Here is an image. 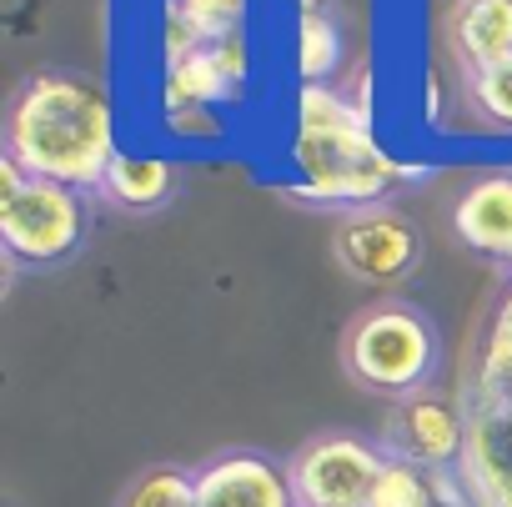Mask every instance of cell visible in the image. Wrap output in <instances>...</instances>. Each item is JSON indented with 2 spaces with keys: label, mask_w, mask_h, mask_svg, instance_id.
Here are the masks:
<instances>
[{
  "label": "cell",
  "mask_w": 512,
  "mask_h": 507,
  "mask_svg": "<svg viewBox=\"0 0 512 507\" xmlns=\"http://www.w3.org/2000/svg\"><path fill=\"white\" fill-rule=\"evenodd\" d=\"M452 231L467 251L512 267V171H482L452 201Z\"/></svg>",
  "instance_id": "8fae6325"
},
{
  "label": "cell",
  "mask_w": 512,
  "mask_h": 507,
  "mask_svg": "<svg viewBox=\"0 0 512 507\" xmlns=\"http://www.w3.org/2000/svg\"><path fill=\"white\" fill-rule=\"evenodd\" d=\"M467 447L457 477L477 507H512V362L482 357L462 392Z\"/></svg>",
  "instance_id": "5b68a950"
},
{
  "label": "cell",
  "mask_w": 512,
  "mask_h": 507,
  "mask_svg": "<svg viewBox=\"0 0 512 507\" xmlns=\"http://www.w3.org/2000/svg\"><path fill=\"white\" fill-rule=\"evenodd\" d=\"M387 447L357 432H317L287 457L297 507H372Z\"/></svg>",
  "instance_id": "8992f818"
},
{
  "label": "cell",
  "mask_w": 512,
  "mask_h": 507,
  "mask_svg": "<svg viewBox=\"0 0 512 507\" xmlns=\"http://www.w3.org/2000/svg\"><path fill=\"white\" fill-rule=\"evenodd\" d=\"M482 357L512 362V287H507V297H502V307H497V317H492V332H487Z\"/></svg>",
  "instance_id": "ffe728a7"
},
{
  "label": "cell",
  "mask_w": 512,
  "mask_h": 507,
  "mask_svg": "<svg viewBox=\"0 0 512 507\" xmlns=\"http://www.w3.org/2000/svg\"><path fill=\"white\" fill-rule=\"evenodd\" d=\"M101 196L121 211H136V216H151L161 211L171 196H176V166L161 161V156H131L121 151L101 181Z\"/></svg>",
  "instance_id": "4fadbf2b"
},
{
  "label": "cell",
  "mask_w": 512,
  "mask_h": 507,
  "mask_svg": "<svg viewBox=\"0 0 512 507\" xmlns=\"http://www.w3.org/2000/svg\"><path fill=\"white\" fill-rule=\"evenodd\" d=\"M437 367H442L437 322L407 297H382L362 307L342 332V372L377 397L392 402L422 397Z\"/></svg>",
  "instance_id": "7a4b0ae2"
},
{
  "label": "cell",
  "mask_w": 512,
  "mask_h": 507,
  "mask_svg": "<svg viewBox=\"0 0 512 507\" xmlns=\"http://www.w3.org/2000/svg\"><path fill=\"white\" fill-rule=\"evenodd\" d=\"M447 46L462 76L512 66V0H457L447 11Z\"/></svg>",
  "instance_id": "7c38bea8"
},
{
  "label": "cell",
  "mask_w": 512,
  "mask_h": 507,
  "mask_svg": "<svg viewBox=\"0 0 512 507\" xmlns=\"http://www.w3.org/2000/svg\"><path fill=\"white\" fill-rule=\"evenodd\" d=\"M166 11H176L201 46H216V41H231L241 36L246 26V11H251V0H161Z\"/></svg>",
  "instance_id": "2e32d148"
},
{
  "label": "cell",
  "mask_w": 512,
  "mask_h": 507,
  "mask_svg": "<svg viewBox=\"0 0 512 507\" xmlns=\"http://www.w3.org/2000/svg\"><path fill=\"white\" fill-rule=\"evenodd\" d=\"M121 507H196V472L176 462H156L131 477V487L121 492Z\"/></svg>",
  "instance_id": "9a60e30c"
},
{
  "label": "cell",
  "mask_w": 512,
  "mask_h": 507,
  "mask_svg": "<svg viewBox=\"0 0 512 507\" xmlns=\"http://www.w3.org/2000/svg\"><path fill=\"white\" fill-rule=\"evenodd\" d=\"M251 76V46L246 36H231V41H216V46H201L191 51L186 61L166 66L161 71V116L166 111H186V106H221L231 101Z\"/></svg>",
  "instance_id": "30bf717a"
},
{
  "label": "cell",
  "mask_w": 512,
  "mask_h": 507,
  "mask_svg": "<svg viewBox=\"0 0 512 507\" xmlns=\"http://www.w3.org/2000/svg\"><path fill=\"white\" fill-rule=\"evenodd\" d=\"M76 186L26 176L11 156H0V246L16 267H61L71 262L91 221Z\"/></svg>",
  "instance_id": "3957f363"
},
{
  "label": "cell",
  "mask_w": 512,
  "mask_h": 507,
  "mask_svg": "<svg viewBox=\"0 0 512 507\" xmlns=\"http://www.w3.org/2000/svg\"><path fill=\"white\" fill-rule=\"evenodd\" d=\"M372 507H437V482H432L427 467L387 457V467L377 477V492H372Z\"/></svg>",
  "instance_id": "ac0fdd59"
},
{
  "label": "cell",
  "mask_w": 512,
  "mask_h": 507,
  "mask_svg": "<svg viewBox=\"0 0 512 507\" xmlns=\"http://www.w3.org/2000/svg\"><path fill=\"white\" fill-rule=\"evenodd\" d=\"M332 257L362 287H402L407 277H417L427 241H422L417 221L402 216L397 206H362V211L337 216Z\"/></svg>",
  "instance_id": "52a82bcc"
},
{
  "label": "cell",
  "mask_w": 512,
  "mask_h": 507,
  "mask_svg": "<svg viewBox=\"0 0 512 507\" xmlns=\"http://www.w3.org/2000/svg\"><path fill=\"white\" fill-rule=\"evenodd\" d=\"M297 171L302 176H342V171H372L392 181H417L422 166H397L377 136L367 101H347L337 86H302L297 91Z\"/></svg>",
  "instance_id": "277c9868"
},
{
  "label": "cell",
  "mask_w": 512,
  "mask_h": 507,
  "mask_svg": "<svg viewBox=\"0 0 512 507\" xmlns=\"http://www.w3.org/2000/svg\"><path fill=\"white\" fill-rule=\"evenodd\" d=\"M161 126H166V136H176V141H216V136H221V116H216L211 106L166 111V116H161Z\"/></svg>",
  "instance_id": "d6986e66"
},
{
  "label": "cell",
  "mask_w": 512,
  "mask_h": 507,
  "mask_svg": "<svg viewBox=\"0 0 512 507\" xmlns=\"http://www.w3.org/2000/svg\"><path fill=\"white\" fill-rule=\"evenodd\" d=\"M196 507H297L287 462L231 447L196 467Z\"/></svg>",
  "instance_id": "9c48e42d"
},
{
  "label": "cell",
  "mask_w": 512,
  "mask_h": 507,
  "mask_svg": "<svg viewBox=\"0 0 512 507\" xmlns=\"http://www.w3.org/2000/svg\"><path fill=\"white\" fill-rule=\"evenodd\" d=\"M462 91H467L472 116H477L492 136H512V66L462 76Z\"/></svg>",
  "instance_id": "e0dca14e"
},
{
  "label": "cell",
  "mask_w": 512,
  "mask_h": 507,
  "mask_svg": "<svg viewBox=\"0 0 512 507\" xmlns=\"http://www.w3.org/2000/svg\"><path fill=\"white\" fill-rule=\"evenodd\" d=\"M0 146L26 176H46L76 191H101L116 146L111 96L71 71H36L16 86L0 121Z\"/></svg>",
  "instance_id": "6da1fadb"
},
{
  "label": "cell",
  "mask_w": 512,
  "mask_h": 507,
  "mask_svg": "<svg viewBox=\"0 0 512 507\" xmlns=\"http://www.w3.org/2000/svg\"><path fill=\"white\" fill-rule=\"evenodd\" d=\"M382 447L387 457H402V462H417L427 472H452L462 462V447H467V422H462V407L422 392V397H407L397 402V412L387 417V432H382Z\"/></svg>",
  "instance_id": "ba28073f"
},
{
  "label": "cell",
  "mask_w": 512,
  "mask_h": 507,
  "mask_svg": "<svg viewBox=\"0 0 512 507\" xmlns=\"http://www.w3.org/2000/svg\"><path fill=\"white\" fill-rule=\"evenodd\" d=\"M342 61H347L342 21L332 16L327 0H302L297 6V71H302V86H332Z\"/></svg>",
  "instance_id": "5bb4252c"
}]
</instances>
